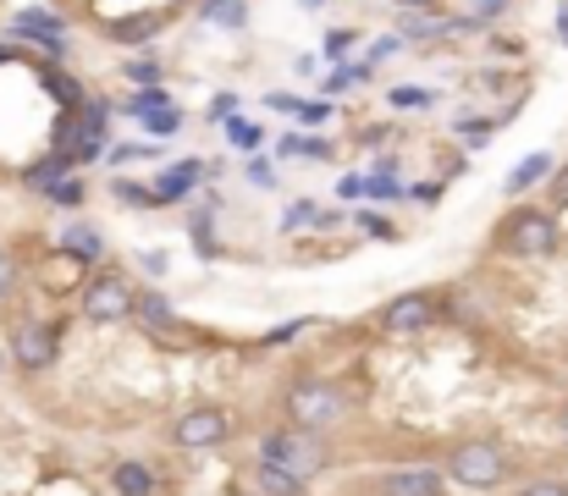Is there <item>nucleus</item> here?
<instances>
[{"label": "nucleus", "instance_id": "nucleus-1", "mask_svg": "<svg viewBox=\"0 0 568 496\" xmlns=\"http://www.w3.org/2000/svg\"><path fill=\"white\" fill-rule=\"evenodd\" d=\"M282 408H287V420L304 425V431H332V425H343V413H348V392L332 375H298L287 386Z\"/></svg>", "mask_w": 568, "mask_h": 496}, {"label": "nucleus", "instance_id": "nucleus-2", "mask_svg": "<svg viewBox=\"0 0 568 496\" xmlns=\"http://www.w3.org/2000/svg\"><path fill=\"white\" fill-rule=\"evenodd\" d=\"M260 458L293 469V474H320V469H332V442L320 436V431H304V425H282V431H266L260 436Z\"/></svg>", "mask_w": 568, "mask_h": 496}, {"label": "nucleus", "instance_id": "nucleus-3", "mask_svg": "<svg viewBox=\"0 0 568 496\" xmlns=\"http://www.w3.org/2000/svg\"><path fill=\"white\" fill-rule=\"evenodd\" d=\"M447 474H453V485H464V491H497V485H508L514 458H508V447H497V442H458V447L447 452Z\"/></svg>", "mask_w": 568, "mask_h": 496}, {"label": "nucleus", "instance_id": "nucleus-4", "mask_svg": "<svg viewBox=\"0 0 568 496\" xmlns=\"http://www.w3.org/2000/svg\"><path fill=\"white\" fill-rule=\"evenodd\" d=\"M497 248L514 260H541L557 248V221L552 210H535V204H519L503 226H497Z\"/></svg>", "mask_w": 568, "mask_h": 496}, {"label": "nucleus", "instance_id": "nucleus-5", "mask_svg": "<svg viewBox=\"0 0 568 496\" xmlns=\"http://www.w3.org/2000/svg\"><path fill=\"white\" fill-rule=\"evenodd\" d=\"M55 354H61V320H23L12 331V364L17 370L45 375V370H55Z\"/></svg>", "mask_w": 568, "mask_h": 496}, {"label": "nucleus", "instance_id": "nucleus-6", "mask_svg": "<svg viewBox=\"0 0 568 496\" xmlns=\"http://www.w3.org/2000/svg\"><path fill=\"white\" fill-rule=\"evenodd\" d=\"M133 303H138V293L122 276H100L84 287V303L77 309H84L89 325H122V320H133Z\"/></svg>", "mask_w": 568, "mask_h": 496}, {"label": "nucleus", "instance_id": "nucleus-7", "mask_svg": "<svg viewBox=\"0 0 568 496\" xmlns=\"http://www.w3.org/2000/svg\"><path fill=\"white\" fill-rule=\"evenodd\" d=\"M172 442L188 447V452L221 447V442H232V413H221V408H188V413H177V420H172Z\"/></svg>", "mask_w": 568, "mask_h": 496}, {"label": "nucleus", "instance_id": "nucleus-8", "mask_svg": "<svg viewBox=\"0 0 568 496\" xmlns=\"http://www.w3.org/2000/svg\"><path fill=\"white\" fill-rule=\"evenodd\" d=\"M7 39H28V45H39L45 55L66 61V23H61L55 12H45V7H28V12H17V17L7 23Z\"/></svg>", "mask_w": 568, "mask_h": 496}, {"label": "nucleus", "instance_id": "nucleus-9", "mask_svg": "<svg viewBox=\"0 0 568 496\" xmlns=\"http://www.w3.org/2000/svg\"><path fill=\"white\" fill-rule=\"evenodd\" d=\"M436 325V298L431 293H403L381 309V331L386 337H420V331Z\"/></svg>", "mask_w": 568, "mask_h": 496}, {"label": "nucleus", "instance_id": "nucleus-10", "mask_svg": "<svg viewBox=\"0 0 568 496\" xmlns=\"http://www.w3.org/2000/svg\"><path fill=\"white\" fill-rule=\"evenodd\" d=\"M375 491L381 496H442V469H431V463H403V469H386Z\"/></svg>", "mask_w": 568, "mask_h": 496}, {"label": "nucleus", "instance_id": "nucleus-11", "mask_svg": "<svg viewBox=\"0 0 568 496\" xmlns=\"http://www.w3.org/2000/svg\"><path fill=\"white\" fill-rule=\"evenodd\" d=\"M199 183H205V165L199 160H177V165H166V172L155 177V194H160V204H183V199L199 194Z\"/></svg>", "mask_w": 568, "mask_h": 496}, {"label": "nucleus", "instance_id": "nucleus-12", "mask_svg": "<svg viewBox=\"0 0 568 496\" xmlns=\"http://www.w3.org/2000/svg\"><path fill=\"white\" fill-rule=\"evenodd\" d=\"M133 320H138L144 331H160V337H166V331H177V309H172V298L160 293V287H144V293H138Z\"/></svg>", "mask_w": 568, "mask_h": 496}, {"label": "nucleus", "instance_id": "nucleus-13", "mask_svg": "<svg viewBox=\"0 0 568 496\" xmlns=\"http://www.w3.org/2000/svg\"><path fill=\"white\" fill-rule=\"evenodd\" d=\"M72 165H77V154H66V149H50L45 160H34L28 172H23V183H28V188L45 199V194H50L61 177H72Z\"/></svg>", "mask_w": 568, "mask_h": 496}, {"label": "nucleus", "instance_id": "nucleus-14", "mask_svg": "<svg viewBox=\"0 0 568 496\" xmlns=\"http://www.w3.org/2000/svg\"><path fill=\"white\" fill-rule=\"evenodd\" d=\"M255 485H260V496H309V480L282 469V463H271V458L255 463Z\"/></svg>", "mask_w": 568, "mask_h": 496}, {"label": "nucleus", "instance_id": "nucleus-15", "mask_svg": "<svg viewBox=\"0 0 568 496\" xmlns=\"http://www.w3.org/2000/svg\"><path fill=\"white\" fill-rule=\"evenodd\" d=\"M160 28H166V17H155V12H133V17L106 23V39H111V45H149Z\"/></svg>", "mask_w": 568, "mask_h": 496}, {"label": "nucleus", "instance_id": "nucleus-16", "mask_svg": "<svg viewBox=\"0 0 568 496\" xmlns=\"http://www.w3.org/2000/svg\"><path fill=\"white\" fill-rule=\"evenodd\" d=\"M552 177H557L552 154H546V149H535V154H524V160L514 165V172H508V194L519 199V194H530L535 183H552Z\"/></svg>", "mask_w": 568, "mask_h": 496}, {"label": "nucleus", "instance_id": "nucleus-17", "mask_svg": "<svg viewBox=\"0 0 568 496\" xmlns=\"http://www.w3.org/2000/svg\"><path fill=\"white\" fill-rule=\"evenodd\" d=\"M111 485H116V496H155V469L144 463V458H122L116 469H111Z\"/></svg>", "mask_w": 568, "mask_h": 496}, {"label": "nucleus", "instance_id": "nucleus-18", "mask_svg": "<svg viewBox=\"0 0 568 496\" xmlns=\"http://www.w3.org/2000/svg\"><path fill=\"white\" fill-rule=\"evenodd\" d=\"M61 248H66L72 260L95 265V260H106V232H95V226H66L61 232Z\"/></svg>", "mask_w": 568, "mask_h": 496}, {"label": "nucleus", "instance_id": "nucleus-19", "mask_svg": "<svg viewBox=\"0 0 568 496\" xmlns=\"http://www.w3.org/2000/svg\"><path fill=\"white\" fill-rule=\"evenodd\" d=\"M205 23L243 28V23H249V0H205Z\"/></svg>", "mask_w": 568, "mask_h": 496}, {"label": "nucleus", "instance_id": "nucleus-20", "mask_svg": "<svg viewBox=\"0 0 568 496\" xmlns=\"http://www.w3.org/2000/svg\"><path fill=\"white\" fill-rule=\"evenodd\" d=\"M45 89L61 100V111H77V106L89 100V95H84V83H77L72 72H45Z\"/></svg>", "mask_w": 568, "mask_h": 496}, {"label": "nucleus", "instance_id": "nucleus-21", "mask_svg": "<svg viewBox=\"0 0 568 496\" xmlns=\"http://www.w3.org/2000/svg\"><path fill=\"white\" fill-rule=\"evenodd\" d=\"M111 194H116V204H127V210H160V194H155V183L144 188V183H127V177H116V183H111Z\"/></svg>", "mask_w": 568, "mask_h": 496}, {"label": "nucleus", "instance_id": "nucleus-22", "mask_svg": "<svg viewBox=\"0 0 568 496\" xmlns=\"http://www.w3.org/2000/svg\"><path fill=\"white\" fill-rule=\"evenodd\" d=\"M442 34H453V17H436V12L403 17V39H442Z\"/></svg>", "mask_w": 568, "mask_h": 496}, {"label": "nucleus", "instance_id": "nucleus-23", "mask_svg": "<svg viewBox=\"0 0 568 496\" xmlns=\"http://www.w3.org/2000/svg\"><path fill=\"white\" fill-rule=\"evenodd\" d=\"M365 199H381V204H392V199H409V188H403L392 172H365Z\"/></svg>", "mask_w": 568, "mask_h": 496}, {"label": "nucleus", "instance_id": "nucleus-24", "mask_svg": "<svg viewBox=\"0 0 568 496\" xmlns=\"http://www.w3.org/2000/svg\"><path fill=\"white\" fill-rule=\"evenodd\" d=\"M386 106H392V111H425V106H436V95L420 89V83H403V89L386 95Z\"/></svg>", "mask_w": 568, "mask_h": 496}, {"label": "nucleus", "instance_id": "nucleus-25", "mask_svg": "<svg viewBox=\"0 0 568 496\" xmlns=\"http://www.w3.org/2000/svg\"><path fill=\"white\" fill-rule=\"evenodd\" d=\"M138 122H144V133L166 138V133H177V127H183V111H177V106H160V111H144Z\"/></svg>", "mask_w": 568, "mask_h": 496}, {"label": "nucleus", "instance_id": "nucleus-26", "mask_svg": "<svg viewBox=\"0 0 568 496\" xmlns=\"http://www.w3.org/2000/svg\"><path fill=\"white\" fill-rule=\"evenodd\" d=\"M122 72L138 83V89H160V77H166V72H160V61H155V55H138V61H127Z\"/></svg>", "mask_w": 568, "mask_h": 496}, {"label": "nucleus", "instance_id": "nucleus-27", "mask_svg": "<svg viewBox=\"0 0 568 496\" xmlns=\"http://www.w3.org/2000/svg\"><path fill=\"white\" fill-rule=\"evenodd\" d=\"M45 199H50V204H61V210H77V204H84V199H89V188H84V183H77V177H61V183H55V188H50Z\"/></svg>", "mask_w": 568, "mask_h": 496}, {"label": "nucleus", "instance_id": "nucleus-28", "mask_svg": "<svg viewBox=\"0 0 568 496\" xmlns=\"http://www.w3.org/2000/svg\"><path fill=\"white\" fill-rule=\"evenodd\" d=\"M359 232L375 237V243H397V226L386 215H375V210H359Z\"/></svg>", "mask_w": 568, "mask_h": 496}, {"label": "nucleus", "instance_id": "nucleus-29", "mask_svg": "<svg viewBox=\"0 0 568 496\" xmlns=\"http://www.w3.org/2000/svg\"><path fill=\"white\" fill-rule=\"evenodd\" d=\"M160 106H172V95H166V89H138L122 111H127V116H144V111H160Z\"/></svg>", "mask_w": 568, "mask_h": 496}, {"label": "nucleus", "instance_id": "nucleus-30", "mask_svg": "<svg viewBox=\"0 0 568 496\" xmlns=\"http://www.w3.org/2000/svg\"><path fill=\"white\" fill-rule=\"evenodd\" d=\"M226 144H237L243 154H249V149H260V127H255V122H237V116H232V122H226Z\"/></svg>", "mask_w": 568, "mask_h": 496}, {"label": "nucleus", "instance_id": "nucleus-31", "mask_svg": "<svg viewBox=\"0 0 568 496\" xmlns=\"http://www.w3.org/2000/svg\"><path fill=\"white\" fill-rule=\"evenodd\" d=\"M332 116H337V106H332V100H304V111H298V122H304V127H326Z\"/></svg>", "mask_w": 568, "mask_h": 496}, {"label": "nucleus", "instance_id": "nucleus-32", "mask_svg": "<svg viewBox=\"0 0 568 496\" xmlns=\"http://www.w3.org/2000/svg\"><path fill=\"white\" fill-rule=\"evenodd\" d=\"M309 221H320V210L304 199V204H293V210L282 215V232H298V226H309Z\"/></svg>", "mask_w": 568, "mask_h": 496}, {"label": "nucleus", "instance_id": "nucleus-33", "mask_svg": "<svg viewBox=\"0 0 568 496\" xmlns=\"http://www.w3.org/2000/svg\"><path fill=\"white\" fill-rule=\"evenodd\" d=\"M232 116H237V95H215V100H210V122H221V127H226Z\"/></svg>", "mask_w": 568, "mask_h": 496}, {"label": "nucleus", "instance_id": "nucleus-34", "mask_svg": "<svg viewBox=\"0 0 568 496\" xmlns=\"http://www.w3.org/2000/svg\"><path fill=\"white\" fill-rule=\"evenodd\" d=\"M266 106H271V111H282V116H298V111H304V100H298V95H282V89H271V95H266Z\"/></svg>", "mask_w": 568, "mask_h": 496}, {"label": "nucleus", "instance_id": "nucleus-35", "mask_svg": "<svg viewBox=\"0 0 568 496\" xmlns=\"http://www.w3.org/2000/svg\"><path fill=\"white\" fill-rule=\"evenodd\" d=\"M519 496H568V485L563 480H530V485H519Z\"/></svg>", "mask_w": 568, "mask_h": 496}, {"label": "nucleus", "instance_id": "nucleus-36", "mask_svg": "<svg viewBox=\"0 0 568 496\" xmlns=\"http://www.w3.org/2000/svg\"><path fill=\"white\" fill-rule=\"evenodd\" d=\"M12 293H17V260L0 255V298H12Z\"/></svg>", "mask_w": 568, "mask_h": 496}, {"label": "nucleus", "instance_id": "nucleus-37", "mask_svg": "<svg viewBox=\"0 0 568 496\" xmlns=\"http://www.w3.org/2000/svg\"><path fill=\"white\" fill-rule=\"evenodd\" d=\"M508 7H514V0H474V17H480V23H492V17H503Z\"/></svg>", "mask_w": 568, "mask_h": 496}, {"label": "nucleus", "instance_id": "nucleus-38", "mask_svg": "<svg viewBox=\"0 0 568 496\" xmlns=\"http://www.w3.org/2000/svg\"><path fill=\"white\" fill-rule=\"evenodd\" d=\"M304 325H314V320H287V325H276V331H271V337H266V343H271V348H276V343H293V337H298V331H304Z\"/></svg>", "mask_w": 568, "mask_h": 496}, {"label": "nucleus", "instance_id": "nucleus-39", "mask_svg": "<svg viewBox=\"0 0 568 496\" xmlns=\"http://www.w3.org/2000/svg\"><path fill=\"white\" fill-rule=\"evenodd\" d=\"M354 39H359V34H348V28H343V34H332V39H326V61H337V55H343Z\"/></svg>", "mask_w": 568, "mask_h": 496}, {"label": "nucleus", "instance_id": "nucleus-40", "mask_svg": "<svg viewBox=\"0 0 568 496\" xmlns=\"http://www.w3.org/2000/svg\"><path fill=\"white\" fill-rule=\"evenodd\" d=\"M392 50H403V34H392V39H375V45H370V61H386Z\"/></svg>", "mask_w": 568, "mask_h": 496}, {"label": "nucleus", "instance_id": "nucleus-41", "mask_svg": "<svg viewBox=\"0 0 568 496\" xmlns=\"http://www.w3.org/2000/svg\"><path fill=\"white\" fill-rule=\"evenodd\" d=\"M298 154H304V160H326V154H332V144H326V138H304V149H298Z\"/></svg>", "mask_w": 568, "mask_h": 496}, {"label": "nucleus", "instance_id": "nucleus-42", "mask_svg": "<svg viewBox=\"0 0 568 496\" xmlns=\"http://www.w3.org/2000/svg\"><path fill=\"white\" fill-rule=\"evenodd\" d=\"M249 183H260V188H271V183H276V172H271V160H255V165H249Z\"/></svg>", "mask_w": 568, "mask_h": 496}, {"label": "nucleus", "instance_id": "nucleus-43", "mask_svg": "<svg viewBox=\"0 0 568 496\" xmlns=\"http://www.w3.org/2000/svg\"><path fill=\"white\" fill-rule=\"evenodd\" d=\"M320 66H326V55H298V61H293V72H298V77H314Z\"/></svg>", "mask_w": 568, "mask_h": 496}, {"label": "nucleus", "instance_id": "nucleus-44", "mask_svg": "<svg viewBox=\"0 0 568 496\" xmlns=\"http://www.w3.org/2000/svg\"><path fill=\"white\" fill-rule=\"evenodd\" d=\"M7 61H28V50L17 39H0V66H7Z\"/></svg>", "mask_w": 568, "mask_h": 496}, {"label": "nucleus", "instance_id": "nucleus-45", "mask_svg": "<svg viewBox=\"0 0 568 496\" xmlns=\"http://www.w3.org/2000/svg\"><path fill=\"white\" fill-rule=\"evenodd\" d=\"M552 199L568 204V165H557V177H552Z\"/></svg>", "mask_w": 568, "mask_h": 496}, {"label": "nucleus", "instance_id": "nucleus-46", "mask_svg": "<svg viewBox=\"0 0 568 496\" xmlns=\"http://www.w3.org/2000/svg\"><path fill=\"white\" fill-rule=\"evenodd\" d=\"M166 265H172V260L160 255V248H149V255H144V271H149V276H160V271H166Z\"/></svg>", "mask_w": 568, "mask_h": 496}, {"label": "nucleus", "instance_id": "nucleus-47", "mask_svg": "<svg viewBox=\"0 0 568 496\" xmlns=\"http://www.w3.org/2000/svg\"><path fill=\"white\" fill-rule=\"evenodd\" d=\"M337 194H343V199H365V177H359V172H354V177H343V188H337Z\"/></svg>", "mask_w": 568, "mask_h": 496}, {"label": "nucleus", "instance_id": "nucleus-48", "mask_svg": "<svg viewBox=\"0 0 568 496\" xmlns=\"http://www.w3.org/2000/svg\"><path fill=\"white\" fill-rule=\"evenodd\" d=\"M409 194H415L420 204H436V199H442V183H420V188H409Z\"/></svg>", "mask_w": 568, "mask_h": 496}, {"label": "nucleus", "instance_id": "nucleus-49", "mask_svg": "<svg viewBox=\"0 0 568 496\" xmlns=\"http://www.w3.org/2000/svg\"><path fill=\"white\" fill-rule=\"evenodd\" d=\"M557 39L568 45V7H557Z\"/></svg>", "mask_w": 568, "mask_h": 496}, {"label": "nucleus", "instance_id": "nucleus-50", "mask_svg": "<svg viewBox=\"0 0 568 496\" xmlns=\"http://www.w3.org/2000/svg\"><path fill=\"white\" fill-rule=\"evenodd\" d=\"M557 431H563V442H568V402L557 408Z\"/></svg>", "mask_w": 568, "mask_h": 496}, {"label": "nucleus", "instance_id": "nucleus-51", "mask_svg": "<svg viewBox=\"0 0 568 496\" xmlns=\"http://www.w3.org/2000/svg\"><path fill=\"white\" fill-rule=\"evenodd\" d=\"M298 7H304V12H320V7H326V0H298Z\"/></svg>", "mask_w": 568, "mask_h": 496}, {"label": "nucleus", "instance_id": "nucleus-52", "mask_svg": "<svg viewBox=\"0 0 568 496\" xmlns=\"http://www.w3.org/2000/svg\"><path fill=\"white\" fill-rule=\"evenodd\" d=\"M0 364H7V354H0Z\"/></svg>", "mask_w": 568, "mask_h": 496}]
</instances>
